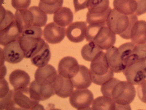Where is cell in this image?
<instances>
[{"label":"cell","mask_w":146,"mask_h":110,"mask_svg":"<svg viewBox=\"0 0 146 110\" xmlns=\"http://www.w3.org/2000/svg\"><path fill=\"white\" fill-rule=\"evenodd\" d=\"M63 0H40L38 7L46 14H54L62 7Z\"/></svg>","instance_id":"cell-26"},{"label":"cell","mask_w":146,"mask_h":110,"mask_svg":"<svg viewBox=\"0 0 146 110\" xmlns=\"http://www.w3.org/2000/svg\"><path fill=\"white\" fill-rule=\"evenodd\" d=\"M123 72L127 81L132 84H140L146 79V57L127 66Z\"/></svg>","instance_id":"cell-7"},{"label":"cell","mask_w":146,"mask_h":110,"mask_svg":"<svg viewBox=\"0 0 146 110\" xmlns=\"http://www.w3.org/2000/svg\"><path fill=\"white\" fill-rule=\"evenodd\" d=\"M87 23L85 21H78L70 24L66 30L68 39L74 43H79L86 37Z\"/></svg>","instance_id":"cell-14"},{"label":"cell","mask_w":146,"mask_h":110,"mask_svg":"<svg viewBox=\"0 0 146 110\" xmlns=\"http://www.w3.org/2000/svg\"><path fill=\"white\" fill-rule=\"evenodd\" d=\"M44 39L48 43L56 44L60 42L64 38L66 34V30L54 22L47 24L43 32Z\"/></svg>","instance_id":"cell-11"},{"label":"cell","mask_w":146,"mask_h":110,"mask_svg":"<svg viewBox=\"0 0 146 110\" xmlns=\"http://www.w3.org/2000/svg\"><path fill=\"white\" fill-rule=\"evenodd\" d=\"M2 54L3 59L11 64L18 63L24 57L23 52L18 40L11 42L5 46Z\"/></svg>","instance_id":"cell-12"},{"label":"cell","mask_w":146,"mask_h":110,"mask_svg":"<svg viewBox=\"0 0 146 110\" xmlns=\"http://www.w3.org/2000/svg\"><path fill=\"white\" fill-rule=\"evenodd\" d=\"M137 4L135 14L139 16L146 13V0H135Z\"/></svg>","instance_id":"cell-30"},{"label":"cell","mask_w":146,"mask_h":110,"mask_svg":"<svg viewBox=\"0 0 146 110\" xmlns=\"http://www.w3.org/2000/svg\"><path fill=\"white\" fill-rule=\"evenodd\" d=\"M89 0H73L75 12L87 7Z\"/></svg>","instance_id":"cell-31"},{"label":"cell","mask_w":146,"mask_h":110,"mask_svg":"<svg viewBox=\"0 0 146 110\" xmlns=\"http://www.w3.org/2000/svg\"><path fill=\"white\" fill-rule=\"evenodd\" d=\"M106 54L109 65L113 71L116 73L123 72L126 67L118 48L113 46L107 50Z\"/></svg>","instance_id":"cell-17"},{"label":"cell","mask_w":146,"mask_h":110,"mask_svg":"<svg viewBox=\"0 0 146 110\" xmlns=\"http://www.w3.org/2000/svg\"><path fill=\"white\" fill-rule=\"evenodd\" d=\"M137 89L139 98L142 102L146 103V80L138 85Z\"/></svg>","instance_id":"cell-29"},{"label":"cell","mask_w":146,"mask_h":110,"mask_svg":"<svg viewBox=\"0 0 146 110\" xmlns=\"http://www.w3.org/2000/svg\"><path fill=\"white\" fill-rule=\"evenodd\" d=\"M109 0H89L86 17L100 19L107 17L111 11Z\"/></svg>","instance_id":"cell-9"},{"label":"cell","mask_w":146,"mask_h":110,"mask_svg":"<svg viewBox=\"0 0 146 110\" xmlns=\"http://www.w3.org/2000/svg\"><path fill=\"white\" fill-rule=\"evenodd\" d=\"M57 75L56 70L52 66L47 64L36 70L35 74V80L41 85L53 84Z\"/></svg>","instance_id":"cell-16"},{"label":"cell","mask_w":146,"mask_h":110,"mask_svg":"<svg viewBox=\"0 0 146 110\" xmlns=\"http://www.w3.org/2000/svg\"><path fill=\"white\" fill-rule=\"evenodd\" d=\"M116 39L115 34L106 25L100 28L92 42L102 50H107L115 44Z\"/></svg>","instance_id":"cell-13"},{"label":"cell","mask_w":146,"mask_h":110,"mask_svg":"<svg viewBox=\"0 0 146 110\" xmlns=\"http://www.w3.org/2000/svg\"><path fill=\"white\" fill-rule=\"evenodd\" d=\"M31 0H11L12 7L17 10L27 9L30 6Z\"/></svg>","instance_id":"cell-28"},{"label":"cell","mask_w":146,"mask_h":110,"mask_svg":"<svg viewBox=\"0 0 146 110\" xmlns=\"http://www.w3.org/2000/svg\"><path fill=\"white\" fill-rule=\"evenodd\" d=\"M70 79L74 88L77 89H87L92 81L90 70L85 66L81 65L78 71Z\"/></svg>","instance_id":"cell-18"},{"label":"cell","mask_w":146,"mask_h":110,"mask_svg":"<svg viewBox=\"0 0 146 110\" xmlns=\"http://www.w3.org/2000/svg\"><path fill=\"white\" fill-rule=\"evenodd\" d=\"M31 98L38 101H43L55 94L53 84L43 85L35 80L31 83L29 88Z\"/></svg>","instance_id":"cell-10"},{"label":"cell","mask_w":146,"mask_h":110,"mask_svg":"<svg viewBox=\"0 0 146 110\" xmlns=\"http://www.w3.org/2000/svg\"><path fill=\"white\" fill-rule=\"evenodd\" d=\"M42 33L40 27L33 26L21 34L18 41L24 58H31L42 46L45 41L41 38Z\"/></svg>","instance_id":"cell-3"},{"label":"cell","mask_w":146,"mask_h":110,"mask_svg":"<svg viewBox=\"0 0 146 110\" xmlns=\"http://www.w3.org/2000/svg\"><path fill=\"white\" fill-rule=\"evenodd\" d=\"M92 82L102 85L113 78V72L108 62L106 53L101 51L91 61L90 70Z\"/></svg>","instance_id":"cell-4"},{"label":"cell","mask_w":146,"mask_h":110,"mask_svg":"<svg viewBox=\"0 0 146 110\" xmlns=\"http://www.w3.org/2000/svg\"><path fill=\"white\" fill-rule=\"evenodd\" d=\"M13 110L42 109L43 106L39 101L31 98L29 88L13 90L12 97Z\"/></svg>","instance_id":"cell-6"},{"label":"cell","mask_w":146,"mask_h":110,"mask_svg":"<svg viewBox=\"0 0 146 110\" xmlns=\"http://www.w3.org/2000/svg\"><path fill=\"white\" fill-rule=\"evenodd\" d=\"M9 91L7 82L4 79L1 80L0 98L5 96Z\"/></svg>","instance_id":"cell-32"},{"label":"cell","mask_w":146,"mask_h":110,"mask_svg":"<svg viewBox=\"0 0 146 110\" xmlns=\"http://www.w3.org/2000/svg\"><path fill=\"white\" fill-rule=\"evenodd\" d=\"M73 14L70 9L66 7H62L54 14L53 19L58 25L65 27L72 22Z\"/></svg>","instance_id":"cell-22"},{"label":"cell","mask_w":146,"mask_h":110,"mask_svg":"<svg viewBox=\"0 0 146 110\" xmlns=\"http://www.w3.org/2000/svg\"><path fill=\"white\" fill-rule=\"evenodd\" d=\"M55 94L61 98L70 96L73 92L74 87L70 79L57 75L53 83Z\"/></svg>","instance_id":"cell-19"},{"label":"cell","mask_w":146,"mask_h":110,"mask_svg":"<svg viewBox=\"0 0 146 110\" xmlns=\"http://www.w3.org/2000/svg\"><path fill=\"white\" fill-rule=\"evenodd\" d=\"M102 50L94 42H90L82 47L81 50V54L84 60L91 62Z\"/></svg>","instance_id":"cell-27"},{"label":"cell","mask_w":146,"mask_h":110,"mask_svg":"<svg viewBox=\"0 0 146 110\" xmlns=\"http://www.w3.org/2000/svg\"><path fill=\"white\" fill-rule=\"evenodd\" d=\"M51 57V53L48 44L46 42L38 52L31 58L32 63L38 68L46 65Z\"/></svg>","instance_id":"cell-23"},{"label":"cell","mask_w":146,"mask_h":110,"mask_svg":"<svg viewBox=\"0 0 146 110\" xmlns=\"http://www.w3.org/2000/svg\"><path fill=\"white\" fill-rule=\"evenodd\" d=\"M137 16L135 14H123L113 8L111 9L108 17L106 25L115 34L125 39H130L132 27L138 20Z\"/></svg>","instance_id":"cell-2"},{"label":"cell","mask_w":146,"mask_h":110,"mask_svg":"<svg viewBox=\"0 0 146 110\" xmlns=\"http://www.w3.org/2000/svg\"><path fill=\"white\" fill-rule=\"evenodd\" d=\"M21 35L15 22L14 15L10 11L1 15L0 44L3 46L18 40Z\"/></svg>","instance_id":"cell-5"},{"label":"cell","mask_w":146,"mask_h":110,"mask_svg":"<svg viewBox=\"0 0 146 110\" xmlns=\"http://www.w3.org/2000/svg\"><path fill=\"white\" fill-rule=\"evenodd\" d=\"M130 39L131 42L139 44L146 43V21L137 20L132 27Z\"/></svg>","instance_id":"cell-21"},{"label":"cell","mask_w":146,"mask_h":110,"mask_svg":"<svg viewBox=\"0 0 146 110\" xmlns=\"http://www.w3.org/2000/svg\"><path fill=\"white\" fill-rule=\"evenodd\" d=\"M92 108L93 110H116V105L112 99L103 96L97 97L93 101Z\"/></svg>","instance_id":"cell-25"},{"label":"cell","mask_w":146,"mask_h":110,"mask_svg":"<svg viewBox=\"0 0 146 110\" xmlns=\"http://www.w3.org/2000/svg\"><path fill=\"white\" fill-rule=\"evenodd\" d=\"M9 81L15 90L26 88L29 85L30 77L29 74L21 70L13 71L9 77Z\"/></svg>","instance_id":"cell-20"},{"label":"cell","mask_w":146,"mask_h":110,"mask_svg":"<svg viewBox=\"0 0 146 110\" xmlns=\"http://www.w3.org/2000/svg\"><path fill=\"white\" fill-rule=\"evenodd\" d=\"M79 66L75 58L70 56L65 57L59 63L58 72L63 77L70 79L78 71Z\"/></svg>","instance_id":"cell-15"},{"label":"cell","mask_w":146,"mask_h":110,"mask_svg":"<svg viewBox=\"0 0 146 110\" xmlns=\"http://www.w3.org/2000/svg\"><path fill=\"white\" fill-rule=\"evenodd\" d=\"M101 91L103 96L114 101L116 110L131 109L129 104L134 100L136 93L133 85L114 78L102 85Z\"/></svg>","instance_id":"cell-1"},{"label":"cell","mask_w":146,"mask_h":110,"mask_svg":"<svg viewBox=\"0 0 146 110\" xmlns=\"http://www.w3.org/2000/svg\"><path fill=\"white\" fill-rule=\"evenodd\" d=\"M114 9L120 13L126 15L135 14L137 9L135 0H114Z\"/></svg>","instance_id":"cell-24"},{"label":"cell","mask_w":146,"mask_h":110,"mask_svg":"<svg viewBox=\"0 0 146 110\" xmlns=\"http://www.w3.org/2000/svg\"><path fill=\"white\" fill-rule=\"evenodd\" d=\"M94 99L92 93L88 89H77L70 96V105L78 110L91 109L90 107Z\"/></svg>","instance_id":"cell-8"}]
</instances>
